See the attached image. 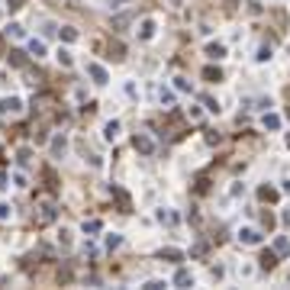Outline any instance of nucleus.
Instances as JSON below:
<instances>
[{"label": "nucleus", "instance_id": "nucleus-34", "mask_svg": "<svg viewBox=\"0 0 290 290\" xmlns=\"http://www.w3.org/2000/svg\"><path fill=\"white\" fill-rule=\"evenodd\" d=\"M13 184H16V187H29V184H26V174H20V171L13 174Z\"/></svg>", "mask_w": 290, "mask_h": 290}, {"label": "nucleus", "instance_id": "nucleus-31", "mask_svg": "<svg viewBox=\"0 0 290 290\" xmlns=\"http://www.w3.org/2000/svg\"><path fill=\"white\" fill-rule=\"evenodd\" d=\"M7 32H10V36H16V39H23V32H26V29H23L20 23H10V29H7Z\"/></svg>", "mask_w": 290, "mask_h": 290}, {"label": "nucleus", "instance_id": "nucleus-32", "mask_svg": "<svg viewBox=\"0 0 290 290\" xmlns=\"http://www.w3.org/2000/svg\"><path fill=\"white\" fill-rule=\"evenodd\" d=\"M158 219H161V222H168V226H174V222H177V216H174V213H165V210H161V213H158Z\"/></svg>", "mask_w": 290, "mask_h": 290}, {"label": "nucleus", "instance_id": "nucleus-9", "mask_svg": "<svg viewBox=\"0 0 290 290\" xmlns=\"http://www.w3.org/2000/svg\"><path fill=\"white\" fill-rule=\"evenodd\" d=\"M139 36H142V39H152L155 36V20H142V23H139Z\"/></svg>", "mask_w": 290, "mask_h": 290}, {"label": "nucleus", "instance_id": "nucleus-29", "mask_svg": "<svg viewBox=\"0 0 290 290\" xmlns=\"http://www.w3.org/2000/svg\"><path fill=\"white\" fill-rule=\"evenodd\" d=\"M122 245V236H107V248L113 252V248H120Z\"/></svg>", "mask_w": 290, "mask_h": 290}, {"label": "nucleus", "instance_id": "nucleus-12", "mask_svg": "<svg viewBox=\"0 0 290 290\" xmlns=\"http://www.w3.org/2000/svg\"><path fill=\"white\" fill-rule=\"evenodd\" d=\"M258 261H261V267H265V271H271V267L277 265V252H265Z\"/></svg>", "mask_w": 290, "mask_h": 290}, {"label": "nucleus", "instance_id": "nucleus-40", "mask_svg": "<svg viewBox=\"0 0 290 290\" xmlns=\"http://www.w3.org/2000/svg\"><path fill=\"white\" fill-rule=\"evenodd\" d=\"M110 3H113V0H110ZM116 3H120V0H116Z\"/></svg>", "mask_w": 290, "mask_h": 290}, {"label": "nucleus", "instance_id": "nucleus-20", "mask_svg": "<svg viewBox=\"0 0 290 290\" xmlns=\"http://www.w3.org/2000/svg\"><path fill=\"white\" fill-rule=\"evenodd\" d=\"M265 129H281V116H277V113H267L265 116Z\"/></svg>", "mask_w": 290, "mask_h": 290}, {"label": "nucleus", "instance_id": "nucleus-38", "mask_svg": "<svg viewBox=\"0 0 290 290\" xmlns=\"http://www.w3.org/2000/svg\"><path fill=\"white\" fill-rule=\"evenodd\" d=\"M284 222H290V210H287V213H284Z\"/></svg>", "mask_w": 290, "mask_h": 290}, {"label": "nucleus", "instance_id": "nucleus-15", "mask_svg": "<svg viewBox=\"0 0 290 290\" xmlns=\"http://www.w3.org/2000/svg\"><path fill=\"white\" fill-rule=\"evenodd\" d=\"M129 23H132V13H120V16L113 20V29H126Z\"/></svg>", "mask_w": 290, "mask_h": 290}, {"label": "nucleus", "instance_id": "nucleus-2", "mask_svg": "<svg viewBox=\"0 0 290 290\" xmlns=\"http://www.w3.org/2000/svg\"><path fill=\"white\" fill-rule=\"evenodd\" d=\"M55 216H58L55 203H52V200H46V203L39 206V216H36V222H39V226H48V222H55Z\"/></svg>", "mask_w": 290, "mask_h": 290}, {"label": "nucleus", "instance_id": "nucleus-10", "mask_svg": "<svg viewBox=\"0 0 290 290\" xmlns=\"http://www.w3.org/2000/svg\"><path fill=\"white\" fill-rule=\"evenodd\" d=\"M110 58L122 61V58H126V46H122V42H110Z\"/></svg>", "mask_w": 290, "mask_h": 290}, {"label": "nucleus", "instance_id": "nucleus-19", "mask_svg": "<svg viewBox=\"0 0 290 290\" xmlns=\"http://www.w3.org/2000/svg\"><path fill=\"white\" fill-rule=\"evenodd\" d=\"M100 229H103V222H100V219H84V232H91V236H97Z\"/></svg>", "mask_w": 290, "mask_h": 290}, {"label": "nucleus", "instance_id": "nucleus-7", "mask_svg": "<svg viewBox=\"0 0 290 290\" xmlns=\"http://www.w3.org/2000/svg\"><path fill=\"white\" fill-rule=\"evenodd\" d=\"M116 136H120V122H116V120H110L107 126H103V139H107V142H113Z\"/></svg>", "mask_w": 290, "mask_h": 290}, {"label": "nucleus", "instance_id": "nucleus-3", "mask_svg": "<svg viewBox=\"0 0 290 290\" xmlns=\"http://www.w3.org/2000/svg\"><path fill=\"white\" fill-rule=\"evenodd\" d=\"M132 148H136L139 155H152V152H155V142L145 136V132H139V136L132 139Z\"/></svg>", "mask_w": 290, "mask_h": 290}, {"label": "nucleus", "instance_id": "nucleus-37", "mask_svg": "<svg viewBox=\"0 0 290 290\" xmlns=\"http://www.w3.org/2000/svg\"><path fill=\"white\" fill-rule=\"evenodd\" d=\"M10 7H23V3H20V0H10Z\"/></svg>", "mask_w": 290, "mask_h": 290}, {"label": "nucleus", "instance_id": "nucleus-30", "mask_svg": "<svg viewBox=\"0 0 290 290\" xmlns=\"http://www.w3.org/2000/svg\"><path fill=\"white\" fill-rule=\"evenodd\" d=\"M203 107L210 110V113H219V103H216L213 97H203Z\"/></svg>", "mask_w": 290, "mask_h": 290}, {"label": "nucleus", "instance_id": "nucleus-33", "mask_svg": "<svg viewBox=\"0 0 290 290\" xmlns=\"http://www.w3.org/2000/svg\"><path fill=\"white\" fill-rule=\"evenodd\" d=\"M58 242L68 248V245H71V229H61V232H58Z\"/></svg>", "mask_w": 290, "mask_h": 290}, {"label": "nucleus", "instance_id": "nucleus-28", "mask_svg": "<svg viewBox=\"0 0 290 290\" xmlns=\"http://www.w3.org/2000/svg\"><path fill=\"white\" fill-rule=\"evenodd\" d=\"M29 158H32L29 148H20V152H16V161H20V165H29Z\"/></svg>", "mask_w": 290, "mask_h": 290}, {"label": "nucleus", "instance_id": "nucleus-11", "mask_svg": "<svg viewBox=\"0 0 290 290\" xmlns=\"http://www.w3.org/2000/svg\"><path fill=\"white\" fill-rule=\"evenodd\" d=\"M113 193H116V200H120L122 213H129V210H132V203H129V193H126V191H120V187H113Z\"/></svg>", "mask_w": 290, "mask_h": 290}, {"label": "nucleus", "instance_id": "nucleus-13", "mask_svg": "<svg viewBox=\"0 0 290 290\" xmlns=\"http://www.w3.org/2000/svg\"><path fill=\"white\" fill-rule=\"evenodd\" d=\"M29 52L36 55V58H42V55H46V42H42V39H29Z\"/></svg>", "mask_w": 290, "mask_h": 290}, {"label": "nucleus", "instance_id": "nucleus-18", "mask_svg": "<svg viewBox=\"0 0 290 290\" xmlns=\"http://www.w3.org/2000/svg\"><path fill=\"white\" fill-rule=\"evenodd\" d=\"M203 77L210 81V84H216V81H222V71L219 68H203Z\"/></svg>", "mask_w": 290, "mask_h": 290}, {"label": "nucleus", "instance_id": "nucleus-23", "mask_svg": "<svg viewBox=\"0 0 290 290\" xmlns=\"http://www.w3.org/2000/svg\"><path fill=\"white\" fill-rule=\"evenodd\" d=\"M58 65H61V68H71V65H74L71 52H65V48H61V52H58Z\"/></svg>", "mask_w": 290, "mask_h": 290}, {"label": "nucleus", "instance_id": "nucleus-4", "mask_svg": "<svg viewBox=\"0 0 290 290\" xmlns=\"http://www.w3.org/2000/svg\"><path fill=\"white\" fill-rule=\"evenodd\" d=\"M87 74H91L97 84H107V81H110L107 68H103V65H97V61H91V65H87Z\"/></svg>", "mask_w": 290, "mask_h": 290}, {"label": "nucleus", "instance_id": "nucleus-27", "mask_svg": "<svg viewBox=\"0 0 290 290\" xmlns=\"http://www.w3.org/2000/svg\"><path fill=\"white\" fill-rule=\"evenodd\" d=\"M10 216H13V206H10V203H0V222H7Z\"/></svg>", "mask_w": 290, "mask_h": 290}, {"label": "nucleus", "instance_id": "nucleus-1", "mask_svg": "<svg viewBox=\"0 0 290 290\" xmlns=\"http://www.w3.org/2000/svg\"><path fill=\"white\" fill-rule=\"evenodd\" d=\"M23 113V100L20 97H3L0 100V116H20Z\"/></svg>", "mask_w": 290, "mask_h": 290}, {"label": "nucleus", "instance_id": "nucleus-14", "mask_svg": "<svg viewBox=\"0 0 290 290\" xmlns=\"http://www.w3.org/2000/svg\"><path fill=\"white\" fill-rule=\"evenodd\" d=\"M65 148H68L65 136H55V139H52V155H65Z\"/></svg>", "mask_w": 290, "mask_h": 290}, {"label": "nucleus", "instance_id": "nucleus-5", "mask_svg": "<svg viewBox=\"0 0 290 290\" xmlns=\"http://www.w3.org/2000/svg\"><path fill=\"white\" fill-rule=\"evenodd\" d=\"M174 287H193V274L187 271V267H181L174 274Z\"/></svg>", "mask_w": 290, "mask_h": 290}, {"label": "nucleus", "instance_id": "nucleus-39", "mask_svg": "<svg viewBox=\"0 0 290 290\" xmlns=\"http://www.w3.org/2000/svg\"><path fill=\"white\" fill-rule=\"evenodd\" d=\"M284 191H287V193H290V181H287V184H284Z\"/></svg>", "mask_w": 290, "mask_h": 290}, {"label": "nucleus", "instance_id": "nucleus-17", "mask_svg": "<svg viewBox=\"0 0 290 290\" xmlns=\"http://www.w3.org/2000/svg\"><path fill=\"white\" fill-rule=\"evenodd\" d=\"M258 197H261V200H267V203H274V200H277V191H274V187H267V184H265V187H261V191H258Z\"/></svg>", "mask_w": 290, "mask_h": 290}, {"label": "nucleus", "instance_id": "nucleus-36", "mask_svg": "<svg viewBox=\"0 0 290 290\" xmlns=\"http://www.w3.org/2000/svg\"><path fill=\"white\" fill-rule=\"evenodd\" d=\"M161 287H165L161 281H148V284H145V290H161Z\"/></svg>", "mask_w": 290, "mask_h": 290}, {"label": "nucleus", "instance_id": "nucleus-22", "mask_svg": "<svg viewBox=\"0 0 290 290\" xmlns=\"http://www.w3.org/2000/svg\"><path fill=\"white\" fill-rule=\"evenodd\" d=\"M10 65L23 68V65H26V52H10Z\"/></svg>", "mask_w": 290, "mask_h": 290}, {"label": "nucleus", "instance_id": "nucleus-6", "mask_svg": "<svg viewBox=\"0 0 290 290\" xmlns=\"http://www.w3.org/2000/svg\"><path fill=\"white\" fill-rule=\"evenodd\" d=\"M239 239H242L245 245H258L261 242V232L258 229H242V232H239Z\"/></svg>", "mask_w": 290, "mask_h": 290}, {"label": "nucleus", "instance_id": "nucleus-16", "mask_svg": "<svg viewBox=\"0 0 290 290\" xmlns=\"http://www.w3.org/2000/svg\"><path fill=\"white\" fill-rule=\"evenodd\" d=\"M61 39H65V42H77V29H74V26H61Z\"/></svg>", "mask_w": 290, "mask_h": 290}, {"label": "nucleus", "instance_id": "nucleus-21", "mask_svg": "<svg viewBox=\"0 0 290 290\" xmlns=\"http://www.w3.org/2000/svg\"><path fill=\"white\" fill-rule=\"evenodd\" d=\"M158 100L165 103V107H171V103H174V94H171L168 87H161V91H158Z\"/></svg>", "mask_w": 290, "mask_h": 290}, {"label": "nucleus", "instance_id": "nucleus-26", "mask_svg": "<svg viewBox=\"0 0 290 290\" xmlns=\"http://www.w3.org/2000/svg\"><path fill=\"white\" fill-rule=\"evenodd\" d=\"M161 258H168V261H181L184 255L177 252V248H165V252H161Z\"/></svg>", "mask_w": 290, "mask_h": 290}, {"label": "nucleus", "instance_id": "nucleus-8", "mask_svg": "<svg viewBox=\"0 0 290 290\" xmlns=\"http://www.w3.org/2000/svg\"><path fill=\"white\" fill-rule=\"evenodd\" d=\"M206 55H210V58H216V61H219L222 55H226V46H222V42H210V46H206Z\"/></svg>", "mask_w": 290, "mask_h": 290}, {"label": "nucleus", "instance_id": "nucleus-25", "mask_svg": "<svg viewBox=\"0 0 290 290\" xmlns=\"http://www.w3.org/2000/svg\"><path fill=\"white\" fill-rule=\"evenodd\" d=\"M274 252L277 255H287L290 252V242H287V239H277V242H274Z\"/></svg>", "mask_w": 290, "mask_h": 290}, {"label": "nucleus", "instance_id": "nucleus-24", "mask_svg": "<svg viewBox=\"0 0 290 290\" xmlns=\"http://www.w3.org/2000/svg\"><path fill=\"white\" fill-rule=\"evenodd\" d=\"M174 87L181 94H191V81H187V77H174Z\"/></svg>", "mask_w": 290, "mask_h": 290}, {"label": "nucleus", "instance_id": "nucleus-35", "mask_svg": "<svg viewBox=\"0 0 290 290\" xmlns=\"http://www.w3.org/2000/svg\"><path fill=\"white\" fill-rule=\"evenodd\" d=\"M267 58H271V48H267V46L258 48V61H267Z\"/></svg>", "mask_w": 290, "mask_h": 290}]
</instances>
